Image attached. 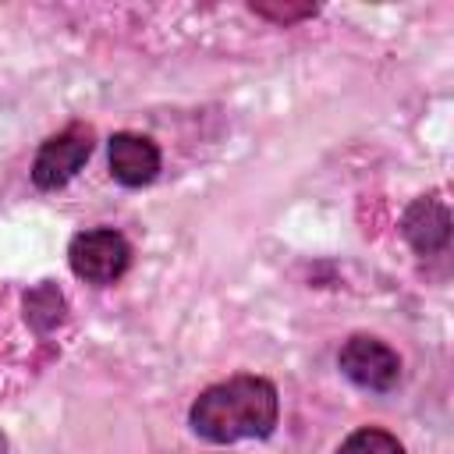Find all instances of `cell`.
I'll return each instance as SVG.
<instances>
[{
	"mask_svg": "<svg viewBox=\"0 0 454 454\" xmlns=\"http://www.w3.org/2000/svg\"><path fill=\"white\" fill-rule=\"evenodd\" d=\"M248 11L259 14V18H266V21H273V25H284V28H291V25L309 21V18L319 14L316 4H248Z\"/></svg>",
	"mask_w": 454,
	"mask_h": 454,
	"instance_id": "obj_9",
	"label": "cell"
},
{
	"mask_svg": "<svg viewBox=\"0 0 454 454\" xmlns=\"http://www.w3.org/2000/svg\"><path fill=\"white\" fill-rule=\"evenodd\" d=\"M92 149H96V131H92V124L71 121L64 131L50 135V138L39 145V153H35V160H32V184H35L39 192H57V188H64V184L89 163Z\"/></svg>",
	"mask_w": 454,
	"mask_h": 454,
	"instance_id": "obj_3",
	"label": "cell"
},
{
	"mask_svg": "<svg viewBox=\"0 0 454 454\" xmlns=\"http://www.w3.org/2000/svg\"><path fill=\"white\" fill-rule=\"evenodd\" d=\"M337 454H408V450L394 433H387L380 426H358L355 433H348L340 440Z\"/></svg>",
	"mask_w": 454,
	"mask_h": 454,
	"instance_id": "obj_8",
	"label": "cell"
},
{
	"mask_svg": "<svg viewBox=\"0 0 454 454\" xmlns=\"http://www.w3.org/2000/svg\"><path fill=\"white\" fill-rule=\"evenodd\" d=\"M67 266L78 280L92 287H110L117 284L128 266H131V245L121 231L114 227H89L78 231L67 245Z\"/></svg>",
	"mask_w": 454,
	"mask_h": 454,
	"instance_id": "obj_2",
	"label": "cell"
},
{
	"mask_svg": "<svg viewBox=\"0 0 454 454\" xmlns=\"http://www.w3.org/2000/svg\"><path fill=\"white\" fill-rule=\"evenodd\" d=\"M337 369L369 394H390L401 383V355L372 333H351L337 351Z\"/></svg>",
	"mask_w": 454,
	"mask_h": 454,
	"instance_id": "obj_4",
	"label": "cell"
},
{
	"mask_svg": "<svg viewBox=\"0 0 454 454\" xmlns=\"http://www.w3.org/2000/svg\"><path fill=\"white\" fill-rule=\"evenodd\" d=\"M25 323L35 333H50L67 319V298L53 280H39L35 287L25 291Z\"/></svg>",
	"mask_w": 454,
	"mask_h": 454,
	"instance_id": "obj_7",
	"label": "cell"
},
{
	"mask_svg": "<svg viewBox=\"0 0 454 454\" xmlns=\"http://www.w3.org/2000/svg\"><path fill=\"white\" fill-rule=\"evenodd\" d=\"M0 454H7V436H4V429H0Z\"/></svg>",
	"mask_w": 454,
	"mask_h": 454,
	"instance_id": "obj_10",
	"label": "cell"
},
{
	"mask_svg": "<svg viewBox=\"0 0 454 454\" xmlns=\"http://www.w3.org/2000/svg\"><path fill=\"white\" fill-rule=\"evenodd\" d=\"M280 422V394L266 376H231L206 387L192 408L188 426L206 443H238V440H266Z\"/></svg>",
	"mask_w": 454,
	"mask_h": 454,
	"instance_id": "obj_1",
	"label": "cell"
},
{
	"mask_svg": "<svg viewBox=\"0 0 454 454\" xmlns=\"http://www.w3.org/2000/svg\"><path fill=\"white\" fill-rule=\"evenodd\" d=\"M401 238L411 245L415 255L443 252L447 241H450V209H447V202L436 192L411 199L404 216H401Z\"/></svg>",
	"mask_w": 454,
	"mask_h": 454,
	"instance_id": "obj_6",
	"label": "cell"
},
{
	"mask_svg": "<svg viewBox=\"0 0 454 454\" xmlns=\"http://www.w3.org/2000/svg\"><path fill=\"white\" fill-rule=\"evenodd\" d=\"M106 163H110V177L124 188H145L149 181H156L160 174V145L138 131H117L106 142Z\"/></svg>",
	"mask_w": 454,
	"mask_h": 454,
	"instance_id": "obj_5",
	"label": "cell"
}]
</instances>
